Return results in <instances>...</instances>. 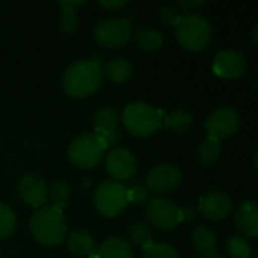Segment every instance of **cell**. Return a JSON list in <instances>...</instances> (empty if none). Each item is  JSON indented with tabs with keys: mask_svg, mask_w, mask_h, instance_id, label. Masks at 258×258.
Instances as JSON below:
<instances>
[{
	"mask_svg": "<svg viewBox=\"0 0 258 258\" xmlns=\"http://www.w3.org/2000/svg\"><path fill=\"white\" fill-rule=\"evenodd\" d=\"M103 82V67L100 60L73 62L62 76V86L70 97L83 98L92 95Z\"/></svg>",
	"mask_w": 258,
	"mask_h": 258,
	"instance_id": "6da1fadb",
	"label": "cell"
},
{
	"mask_svg": "<svg viewBox=\"0 0 258 258\" xmlns=\"http://www.w3.org/2000/svg\"><path fill=\"white\" fill-rule=\"evenodd\" d=\"M30 231L36 242L44 246H57L65 240L67 222L62 210L41 207L30 218Z\"/></svg>",
	"mask_w": 258,
	"mask_h": 258,
	"instance_id": "7a4b0ae2",
	"label": "cell"
},
{
	"mask_svg": "<svg viewBox=\"0 0 258 258\" xmlns=\"http://www.w3.org/2000/svg\"><path fill=\"white\" fill-rule=\"evenodd\" d=\"M122 122L132 135L145 138V136H151L163 125L165 115L160 109L151 104L142 101H133L127 104L124 109Z\"/></svg>",
	"mask_w": 258,
	"mask_h": 258,
	"instance_id": "3957f363",
	"label": "cell"
},
{
	"mask_svg": "<svg viewBox=\"0 0 258 258\" xmlns=\"http://www.w3.org/2000/svg\"><path fill=\"white\" fill-rule=\"evenodd\" d=\"M175 27L180 45L189 51L204 50L212 41V26L209 20L201 15H183Z\"/></svg>",
	"mask_w": 258,
	"mask_h": 258,
	"instance_id": "277c9868",
	"label": "cell"
},
{
	"mask_svg": "<svg viewBox=\"0 0 258 258\" xmlns=\"http://www.w3.org/2000/svg\"><path fill=\"white\" fill-rule=\"evenodd\" d=\"M107 150L106 142L95 133H86L76 138L68 147L70 162L82 169H89L97 166L104 157Z\"/></svg>",
	"mask_w": 258,
	"mask_h": 258,
	"instance_id": "5b68a950",
	"label": "cell"
},
{
	"mask_svg": "<svg viewBox=\"0 0 258 258\" xmlns=\"http://www.w3.org/2000/svg\"><path fill=\"white\" fill-rule=\"evenodd\" d=\"M127 187L118 181H106L100 184L94 194V206L106 218H115L127 207Z\"/></svg>",
	"mask_w": 258,
	"mask_h": 258,
	"instance_id": "8992f818",
	"label": "cell"
},
{
	"mask_svg": "<svg viewBox=\"0 0 258 258\" xmlns=\"http://www.w3.org/2000/svg\"><path fill=\"white\" fill-rule=\"evenodd\" d=\"M95 41L107 48H118L125 45L132 38V23L127 18H106L94 29Z\"/></svg>",
	"mask_w": 258,
	"mask_h": 258,
	"instance_id": "52a82bcc",
	"label": "cell"
},
{
	"mask_svg": "<svg viewBox=\"0 0 258 258\" xmlns=\"http://www.w3.org/2000/svg\"><path fill=\"white\" fill-rule=\"evenodd\" d=\"M242 119L240 115L231 109V107H219L215 112H212L206 121V128L209 133V138L221 142L222 139H227L237 133L240 128Z\"/></svg>",
	"mask_w": 258,
	"mask_h": 258,
	"instance_id": "ba28073f",
	"label": "cell"
},
{
	"mask_svg": "<svg viewBox=\"0 0 258 258\" xmlns=\"http://www.w3.org/2000/svg\"><path fill=\"white\" fill-rule=\"evenodd\" d=\"M147 216L154 227L165 231L174 230L178 224H181L180 209L175 203L166 198L151 200L147 206Z\"/></svg>",
	"mask_w": 258,
	"mask_h": 258,
	"instance_id": "9c48e42d",
	"label": "cell"
},
{
	"mask_svg": "<svg viewBox=\"0 0 258 258\" xmlns=\"http://www.w3.org/2000/svg\"><path fill=\"white\" fill-rule=\"evenodd\" d=\"M118 124H119V115L113 107L104 106L95 112L94 116L95 135L106 142L107 148L118 145L121 141V132L118 128Z\"/></svg>",
	"mask_w": 258,
	"mask_h": 258,
	"instance_id": "30bf717a",
	"label": "cell"
},
{
	"mask_svg": "<svg viewBox=\"0 0 258 258\" xmlns=\"http://www.w3.org/2000/svg\"><path fill=\"white\" fill-rule=\"evenodd\" d=\"M246 57L237 50H222L213 60V73L222 79H239L246 71Z\"/></svg>",
	"mask_w": 258,
	"mask_h": 258,
	"instance_id": "8fae6325",
	"label": "cell"
},
{
	"mask_svg": "<svg viewBox=\"0 0 258 258\" xmlns=\"http://www.w3.org/2000/svg\"><path fill=\"white\" fill-rule=\"evenodd\" d=\"M136 157L132 151L125 148H115L106 157V171L107 174L119 181L130 180L136 172Z\"/></svg>",
	"mask_w": 258,
	"mask_h": 258,
	"instance_id": "7c38bea8",
	"label": "cell"
},
{
	"mask_svg": "<svg viewBox=\"0 0 258 258\" xmlns=\"http://www.w3.org/2000/svg\"><path fill=\"white\" fill-rule=\"evenodd\" d=\"M181 183V172L172 165H157L147 175L148 190L154 194H166Z\"/></svg>",
	"mask_w": 258,
	"mask_h": 258,
	"instance_id": "4fadbf2b",
	"label": "cell"
},
{
	"mask_svg": "<svg viewBox=\"0 0 258 258\" xmlns=\"http://www.w3.org/2000/svg\"><path fill=\"white\" fill-rule=\"evenodd\" d=\"M18 194L26 204L35 209L44 207L48 200V187L44 178L39 177L38 174L24 175L18 183Z\"/></svg>",
	"mask_w": 258,
	"mask_h": 258,
	"instance_id": "5bb4252c",
	"label": "cell"
},
{
	"mask_svg": "<svg viewBox=\"0 0 258 258\" xmlns=\"http://www.w3.org/2000/svg\"><path fill=\"white\" fill-rule=\"evenodd\" d=\"M233 212V203L224 192L213 190L206 194L200 201V213L210 221H222Z\"/></svg>",
	"mask_w": 258,
	"mask_h": 258,
	"instance_id": "9a60e30c",
	"label": "cell"
},
{
	"mask_svg": "<svg viewBox=\"0 0 258 258\" xmlns=\"http://www.w3.org/2000/svg\"><path fill=\"white\" fill-rule=\"evenodd\" d=\"M234 224L240 234L248 239H255L258 236V206L255 201H243L234 215Z\"/></svg>",
	"mask_w": 258,
	"mask_h": 258,
	"instance_id": "2e32d148",
	"label": "cell"
},
{
	"mask_svg": "<svg viewBox=\"0 0 258 258\" xmlns=\"http://www.w3.org/2000/svg\"><path fill=\"white\" fill-rule=\"evenodd\" d=\"M192 242L195 248L200 251L201 257L216 255L218 239H216V234L209 227H204V225L197 227L192 233Z\"/></svg>",
	"mask_w": 258,
	"mask_h": 258,
	"instance_id": "e0dca14e",
	"label": "cell"
},
{
	"mask_svg": "<svg viewBox=\"0 0 258 258\" xmlns=\"http://www.w3.org/2000/svg\"><path fill=\"white\" fill-rule=\"evenodd\" d=\"M67 246L73 255L88 257V254L94 249V239L85 230H74L67 237Z\"/></svg>",
	"mask_w": 258,
	"mask_h": 258,
	"instance_id": "ac0fdd59",
	"label": "cell"
},
{
	"mask_svg": "<svg viewBox=\"0 0 258 258\" xmlns=\"http://www.w3.org/2000/svg\"><path fill=\"white\" fill-rule=\"evenodd\" d=\"M98 258H135L128 242L119 237L107 239L98 249Z\"/></svg>",
	"mask_w": 258,
	"mask_h": 258,
	"instance_id": "d6986e66",
	"label": "cell"
},
{
	"mask_svg": "<svg viewBox=\"0 0 258 258\" xmlns=\"http://www.w3.org/2000/svg\"><path fill=\"white\" fill-rule=\"evenodd\" d=\"M83 5L82 0L79 2H60L59 6L62 8V14L59 18V30L63 35H71L79 27V17L76 14V8Z\"/></svg>",
	"mask_w": 258,
	"mask_h": 258,
	"instance_id": "ffe728a7",
	"label": "cell"
},
{
	"mask_svg": "<svg viewBox=\"0 0 258 258\" xmlns=\"http://www.w3.org/2000/svg\"><path fill=\"white\" fill-rule=\"evenodd\" d=\"M135 41L145 51H156L163 44V35L154 27H142L136 32Z\"/></svg>",
	"mask_w": 258,
	"mask_h": 258,
	"instance_id": "44dd1931",
	"label": "cell"
},
{
	"mask_svg": "<svg viewBox=\"0 0 258 258\" xmlns=\"http://www.w3.org/2000/svg\"><path fill=\"white\" fill-rule=\"evenodd\" d=\"M103 76H106L112 82H124L132 76V63L122 57L112 59L103 68Z\"/></svg>",
	"mask_w": 258,
	"mask_h": 258,
	"instance_id": "7402d4cb",
	"label": "cell"
},
{
	"mask_svg": "<svg viewBox=\"0 0 258 258\" xmlns=\"http://www.w3.org/2000/svg\"><path fill=\"white\" fill-rule=\"evenodd\" d=\"M70 197H71V186L65 180H56L48 187V198L51 200L53 207L57 210L67 207Z\"/></svg>",
	"mask_w": 258,
	"mask_h": 258,
	"instance_id": "603a6c76",
	"label": "cell"
},
{
	"mask_svg": "<svg viewBox=\"0 0 258 258\" xmlns=\"http://www.w3.org/2000/svg\"><path fill=\"white\" fill-rule=\"evenodd\" d=\"M197 154H198L200 163H203L204 166L215 165L221 156V142H218L212 138H207L200 144Z\"/></svg>",
	"mask_w": 258,
	"mask_h": 258,
	"instance_id": "cb8c5ba5",
	"label": "cell"
},
{
	"mask_svg": "<svg viewBox=\"0 0 258 258\" xmlns=\"http://www.w3.org/2000/svg\"><path fill=\"white\" fill-rule=\"evenodd\" d=\"M128 237L130 240L138 245V246H142L144 249L148 248L151 243H153V234H151V230L147 224L144 222H135L130 225L128 228Z\"/></svg>",
	"mask_w": 258,
	"mask_h": 258,
	"instance_id": "d4e9b609",
	"label": "cell"
},
{
	"mask_svg": "<svg viewBox=\"0 0 258 258\" xmlns=\"http://www.w3.org/2000/svg\"><path fill=\"white\" fill-rule=\"evenodd\" d=\"M17 227V216L14 210L0 203V239H8L14 234Z\"/></svg>",
	"mask_w": 258,
	"mask_h": 258,
	"instance_id": "484cf974",
	"label": "cell"
},
{
	"mask_svg": "<svg viewBox=\"0 0 258 258\" xmlns=\"http://www.w3.org/2000/svg\"><path fill=\"white\" fill-rule=\"evenodd\" d=\"M163 124H166L168 127H171L172 130H175L178 133H184L192 127L194 116L186 110H175L168 118H165Z\"/></svg>",
	"mask_w": 258,
	"mask_h": 258,
	"instance_id": "4316f807",
	"label": "cell"
},
{
	"mask_svg": "<svg viewBox=\"0 0 258 258\" xmlns=\"http://www.w3.org/2000/svg\"><path fill=\"white\" fill-rule=\"evenodd\" d=\"M227 249H228V254L233 258L252 257L251 245L246 242V239L239 237V236H231V237L227 240Z\"/></svg>",
	"mask_w": 258,
	"mask_h": 258,
	"instance_id": "83f0119b",
	"label": "cell"
},
{
	"mask_svg": "<svg viewBox=\"0 0 258 258\" xmlns=\"http://www.w3.org/2000/svg\"><path fill=\"white\" fill-rule=\"evenodd\" d=\"M144 258H178V254L171 245L151 243L144 249Z\"/></svg>",
	"mask_w": 258,
	"mask_h": 258,
	"instance_id": "f1b7e54d",
	"label": "cell"
},
{
	"mask_svg": "<svg viewBox=\"0 0 258 258\" xmlns=\"http://www.w3.org/2000/svg\"><path fill=\"white\" fill-rule=\"evenodd\" d=\"M183 14L175 5H166L157 9V18L165 26H177L181 20Z\"/></svg>",
	"mask_w": 258,
	"mask_h": 258,
	"instance_id": "f546056e",
	"label": "cell"
},
{
	"mask_svg": "<svg viewBox=\"0 0 258 258\" xmlns=\"http://www.w3.org/2000/svg\"><path fill=\"white\" fill-rule=\"evenodd\" d=\"M127 201L135 204H147L150 201V190L144 186L135 184L127 189Z\"/></svg>",
	"mask_w": 258,
	"mask_h": 258,
	"instance_id": "4dcf8cb0",
	"label": "cell"
},
{
	"mask_svg": "<svg viewBox=\"0 0 258 258\" xmlns=\"http://www.w3.org/2000/svg\"><path fill=\"white\" fill-rule=\"evenodd\" d=\"M98 5L104 9H109V11H116V9H121L127 5V2L124 0H100Z\"/></svg>",
	"mask_w": 258,
	"mask_h": 258,
	"instance_id": "1f68e13d",
	"label": "cell"
},
{
	"mask_svg": "<svg viewBox=\"0 0 258 258\" xmlns=\"http://www.w3.org/2000/svg\"><path fill=\"white\" fill-rule=\"evenodd\" d=\"M204 5H206L204 0H186V2H180L177 8H181L183 12H190L192 9L201 8V6H204Z\"/></svg>",
	"mask_w": 258,
	"mask_h": 258,
	"instance_id": "d6a6232c",
	"label": "cell"
},
{
	"mask_svg": "<svg viewBox=\"0 0 258 258\" xmlns=\"http://www.w3.org/2000/svg\"><path fill=\"white\" fill-rule=\"evenodd\" d=\"M197 218V210L194 207H184L180 209V219L181 222H192Z\"/></svg>",
	"mask_w": 258,
	"mask_h": 258,
	"instance_id": "836d02e7",
	"label": "cell"
},
{
	"mask_svg": "<svg viewBox=\"0 0 258 258\" xmlns=\"http://www.w3.org/2000/svg\"><path fill=\"white\" fill-rule=\"evenodd\" d=\"M257 32H258V27L257 26H255V27H254V30H252V41H254V45H257Z\"/></svg>",
	"mask_w": 258,
	"mask_h": 258,
	"instance_id": "e575fe53",
	"label": "cell"
},
{
	"mask_svg": "<svg viewBox=\"0 0 258 258\" xmlns=\"http://www.w3.org/2000/svg\"><path fill=\"white\" fill-rule=\"evenodd\" d=\"M88 258H98V252H97V249H92V251L88 254Z\"/></svg>",
	"mask_w": 258,
	"mask_h": 258,
	"instance_id": "d590c367",
	"label": "cell"
},
{
	"mask_svg": "<svg viewBox=\"0 0 258 258\" xmlns=\"http://www.w3.org/2000/svg\"><path fill=\"white\" fill-rule=\"evenodd\" d=\"M200 258H222V257H218V255H213V257H200Z\"/></svg>",
	"mask_w": 258,
	"mask_h": 258,
	"instance_id": "8d00e7d4",
	"label": "cell"
},
{
	"mask_svg": "<svg viewBox=\"0 0 258 258\" xmlns=\"http://www.w3.org/2000/svg\"><path fill=\"white\" fill-rule=\"evenodd\" d=\"M0 258H2V257H0Z\"/></svg>",
	"mask_w": 258,
	"mask_h": 258,
	"instance_id": "74e56055",
	"label": "cell"
}]
</instances>
